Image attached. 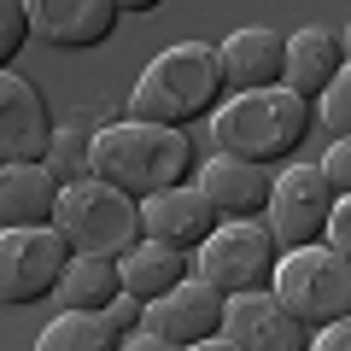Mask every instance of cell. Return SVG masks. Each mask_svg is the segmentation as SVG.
I'll return each instance as SVG.
<instances>
[{"mask_svg":"<svg viewBox=\"0 0 351 351\" xmlns=\"http://www.w3.org/2000/svg\"><path fill=\"white\" fill-rule=\"evenodd\" d=\"M223 94H228V82H223L217 47H205V41H176V47H164L141 71L135 94H129V117L188 129L193 117H211L223 106Z\"/></svg>","mask_w":351,"mask_h":351,"instance_id":"obj_1","label":"cell"},{"mask_svg":"<svg viewBox=\"0 0 351 351\" xmlns=\"http://www.w3.org/2000/svg\"><path fill=\"white\" fill-rule=\"evenodd\" d=\"M188 170H193V147L170 123L123 117V123L94 129V176L112 182V188H123V193H135V199L188 182Z\"/></svg>","mask_w":351,"mask_h":351,"instance_id":"obj_2","label":"cell"},{"mask_svg":"<svg viewBox=\"0 0 351 351\" xmlns=\"http://www.w3.org/2000/svg\"><path fill=\"white\" fill-rule=\"evenodd\" d=\"M304 129H311V100L293 94L287 82L228 94V100L211 112V141H217V152L258 158V164H281L287 152H299Z\"/></svg>","mask_w":351,"mask_h":351,"instance_id":"obj_3","label":"cell"},{"mask_svg":"<svg viewBox=\"0 0 351 351\" xmlns=\"http://www.w3.org/2000/svg\"><path fill=\"white\" fill-rule=\"evenodd\" d=\"M59 234L71 240V252H94V258H123L129 246L147 240L141 223V199L100 176H82V182H64L59 188V211H53Z\"/></svg>","mask_w":351,"mask_h":351,"instance_id":"obj_4","label":"cell"},{"mask_svg":"<svg viewBox=\"0 0 351 351\" xmlns=\"http://www.w3.org/2000/svg\"><path fill=\"white\" fill-rule=\"evenodd\" d=\"M269 293H276V299L316 334V328L334 322V316H351V258H346V252H334L328 240L293 246L287 258L276 263Z\"/></svg>","mask_w":351,"mask_h":351,"instance_id":"obj_5","label":"cell"},{"mask_svg":"<svg viewBox=\"0 0 351 351\" xmlns=\"http://www.w3.org/2000/svg\"><path fill=\"white\" fill-rule=\"evenodd\" d=\"M281 240L252 217H223L211 234L193 246V276H205L223 293H258L276 281Z\"/></svg>","mask_w":351,"mask_h":351,"instance_id":"obj_6","label":"cell"},{"mask_svg":"<svg viewBox=\"0 0 351 351\" xmlns=\"http://www.w3.org/2000/svg\"><path fill=\"white\" fill-rule=\"evenodd\" d=\"M64 263H71V240L59 234V223L0 228V304L53 299Z\"/></svg>","mask_w":351,"mask_h":351,"instance_id":"obj_7","label":"cell"},{"mask_svg":"<svg viewBox=\"0 0 351 351\" xmlns=\"http://www.w3.org/2000/svg\"><path fill=\"white\" fill-rule=\"evenodd\" d=\"M193 351H311V328H304L269 287L228 293L223 328H217L211 339H199Z\"/></svg>","mask_w":351,"mask_h":351,"instance_id":"obj_8","label":"cell"},{"mask_svg":"<svg viewBox=\"0 0 351 351\" xmlns=\"http://www.w3.org/2000/svg\"><path fill=\"white\" fill-rule=\"evenodd\" d=\"M339 188L328 182L322 164H287L269 188V234L281 246H311L328 234V217H334Z\"/></svg>","mask_w":351,"mask_h":351,"instance_id":"obj_9","label":"cell"},{"mask_svg":"<svg viewBox=\"0 0 351 351\" xmlns=\"http://www.w3.org/2000/svg\"><path fill=\"white\" fill-rule=\"evenodd\" d=\"M223 311H228V293L223 287H211L205 276H182L170 293L147 299L141 328H152V334L176 351V346H199V339H211L217 328H223Z\"/></svg>","mask_w":351,"mask_h":351,"instance_id":"obj_10","label":"cell"},{"mask_svg":"<svg viewBox=\"0 0 351 351\" xmlns=\"http://www.w3.org/2000/svg\"><path fill=\"white\" fill-rule=\"evenodd\" d=\"M53 129H59V123H53L41 88L24 82V76L6 64V71H0V164H12V158H47Z\"/></svg>","mask_w":351,"mask_h":351,"instance_id":"obj_11","label":"cell"},{"mask_svg":"<svg viewBox=\"0 0 351 351\" xmlns=\"http://www.w3.org/2000/svg\"><path fill=\"white\" fill-rule=\"evenodd\" d=\"M24 6H29V29L59 53H82V47L112 41L117 18H123L117 0H24Z\"/></svg>","mask_w":351,"mask_h":351,"instance_id":"obj_12","label":"cell"},{"mask_svg":"<svg viewBox=\"0 0 351 351\" xmlns=\"http://www.w3.org/2000/svg\"><path fill=\"white\" fill-rule=\"evenodd\" d=\"M141 223H147V240H164V246L193 252L223 217H217V205L205 199V188H182V182H176V188L141 199Z\"/></svg>","mask_w":351,"mask_h":351,"instance_id":"obj_13","label":"cell"},{"mask_svg":"<svg viewBox=\"0 0 351 351\" xmlns=\"http://www.w3.org/2000/svg\"><path fill=\"white\" fill-rule=\"evenodd\" d=\"M199 188H205V199L217 205V217H258V211H269L276 176H269V164H258V158L217 152V158L199 170Z\"/></svg>","mask_w":351,"mask_h":351,"instance_id":"obj_14","label":"cell"},{"mask_svg":"<svg viewBox=\"0 0 351 351\" xmlns=\"http://www.w3.org/2000/svg\"><path fill=\"white\" fill-rule=\"evenodd\" d=\"M217 59H223L228 94L276 88L281 71H287V36H276V29H263V24H246V29H234V36L217 47Z\"/></svg>","mask_w":351,"mask_h":351,"instance_id":"obj_15","label":"cell"},{"mask_svg":"<svg viewBox=\"0 0 351 351\" xmlns=\"http://www.w3.org/2000/svg\"><path fill=\"white\" fill-rule=\"evenodd\" d=\"M59 188H64V182H59L41 158L0 164V228L53 223V211H59Z\"/></svg>","mask_w":351,"mask_h":351,"instance_id":"obj_16","label":"cell"},{"mask_svg":"<svg viewBox=\"0 0 351 351\" xmlns=\"http://www.w3.org/2000/svg\"><path fill=\"white\" fill-rule=\"evenodd\" d=\"M339 64H346V47H339L334 29H293L287 36V71H281V82L293 88V94H304V100H322V88L339 76Z\"/></svg>","mask_w":351,"mask_h":351,"instance_id":"obj_17","label":"cell"},{"mask_svg":"<svg viewBox=\"0 0 351 351\" xmlns=\"http://www.w3.org/2000/svg\"><path fill=\"white\" fill-rule=\"evenodd\" d=\"M117 293H123V269H117V258L71 252V263H64V276H59V287H53V299H59L64 311H106Z\"/></svg>","mask_w":351,"mask_h":351,"instance_id":"obj_18","label":"cell"},{"mask_svg":"<svg viewBox=\"0 0 351 351\" xmlns=\"http://www.w3.org/2000/svg\"><path fill=\"white\" fill-rule=\"evenodd\" d=\"M117 269H123V293H135V299L147 304V299L170 293L176 281L188 276V252L164 246V240H141V246H129L123 258H117Z\"/></svg>","mask_w":351,"mask_h":351,"instance_id":"obj_19","label":"cell"},{"mask_svg":"<svg viewBox=\"0 0 351 351\" xmlns=\"http://www.w3.org/2000/svg\"><path fill=\"white\" fill-rule=\"evenodd\" d=\"M36 346L41 351H117L123 334H117V322L106 311H59L47 328H41Z\"/></svg>","mask_w":351,"mask_h":351,"instance_id":"obj_20","label":"cell"},{"mask_svg":"<svg viewBox=\"0 0 351 351\" xmlns=\"http://www.w3.org/2000/svg\"><path fill=\"white\" fill-rule=\"evenodd\" d=\"M47 164L59 182H82V176H94V129H82V123H64V129H53V141H47Z\"/></svg>","mask_w":351,"mask_h":351,"instance_id":"obj_21","label":"cell"},{"mask_svg":"<svg viewBox=\"0 0 351 351\" xmlns=\"http://www.w3.org/2000/svg\"><path fill=\"white\" fill-rule=\"evenodd\" d=\"M322 129L328 135H351V59L339 64V76L322 88Z\"/></svg>","mask_w":351,"mask_h":351,"instance_id":"obj_22","label":"cell"},{"mask_svg":"<svg viewBox=\"0 0 351 351\" xmlns=\"http://www.w3.org/2000/svg\"><path fill=\"white\" fill-rule=\"evenodd\" d=\"M24 41H29V6L24 0H0V71L24 53Z\"/></svg>","mask_w":351,"mask_h":351,"instance_id":"obj_23","label":"cell"},{"mask_svg":"<svg viewBox=\"0 0 351 351\" xmlns=\"http://www.w3.org/2000/svg\"><path fill=\"white\" fill-rule=\"evenodd\" d=\"M322 170L339 193H351V135H334V147L322 152Z\"/></svg>","mask_w":351,"mask_h":351,"instance_id":"obj_24","label":"cell"},{"mask_svg":"<svg viewBox=\"0 0 351 351\" xmlns=\"http://www.w3.org/2000/svg\"><path fill=\"white\" fill-rule=\"evenodd\" d=\"M322 240L351 258V193H339V199H334V217H328V234H322Z\"/></svg>","mask_w":351,"mask_h":351,"instance_id":"obj_25","label":"cell"},{"mask_svg":"<svg viewBox=\"0 0 351 351\" xmlns=\"http://www.w3.org/2000/svg\"><path fill=\"white\" fill-rule=\"evenodd\" d=\"M106 316L117 322V334H135V328H141V316H147V304H141L135 293H117V299L106 304Z\"/></svg>","mask_w":351,"mask_h":351,"instance_id":"obj_26","label":"cell"},{"mask_svg":"<svg viewBox=\"0 0 351 351\" xmlns=\"http://www.w3.org/2000/svg\"><path fill=\"white\" fill-rule=\"evenodd\" d=\"M311 346L316 351H351V316H334V322H322L311 334Z\"/></svg>","mask_w":351,"mask_h":351,"instance_id":"obj_27","label":"cell"},{"mask_svg":"<svg viewBox=\"0 0 351 351\" xmlns=\"http://www.w3.org/2000/svg\"><path fill=\"white\" fill-rule=\"evenodd\" d=\"M164 0H117V12H158Z\"/></svg>","mask_w":351,"mask_h":351,"instance_id":"obj_28","label":"cell"},{"mask_svg":"<svg viewBox=\"0 0 351 351\" xmlns=\"http://www.w3.org/2000/svg\"><path fill=\"white\" fill-rule=\"evenodd\" d=\"M339 47H346V59H351V24H346V29H339Z\"/></svg>","mask_w":351,"mask_h":351,"instance_id":"obj_29","label":"cell"}]
</instances>
